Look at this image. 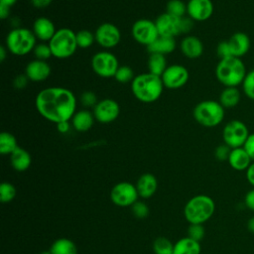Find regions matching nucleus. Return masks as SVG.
Listing matches in <instances>:
<instances>
[{"label": "nucleus", "instance_id": "obj_1", "mask_svg": "<svg viewBox=\"0 0 254 254\" xmlns=\"http://www.w3.org/2000/svg\"><path fill=\"white\" fill-rule=\"evenodd\" d=\"M36 109L48 121L59 123L69 121L76 108V98L73 92L61 86L42 89L36 96Z\"/></svg>", "mask_w": 254, "mask_h": 254}, {"label": "nucleus", "instance_id": "obj_2", "mask_svg": "<svg viewBox=\"0 0 254 254\" xmlns=\"http://www.w3.org/2000/svg\"><path fill=\"white\" fill-rule=\"evenodd\" d=\"M164 87L161 76L150 72L135 75L131 82V91L133 95L143 103L157 101L162 95Z\"/></svg>", "mask_w": 254, "mask_h": 254}, {"label": "nucleus", "instance_id": "obj_3", "mask_svg": "<svg viewBox=\"0 0 254 254\" xmlns=\"http://www.w3.org/2000/svg\"><path fill=\"white\" fill-rule=\"evenodd\" d=\"M246 73L244 63L235 57L220 60L215 67V76L225 87H237L242 84Z\"/></svg>", "mask_w": 254, "mask_h": 254}, {"label": "nucleus", "instance_id": "obj_4", "mask_svg": "<svg viewBox=\"0 0 254 254\" xmlns=\"http://www.w3.org/2000/svg\"><path fill=\"white\" fill-rule=\"evenodd\" d=\"M214 211V200L206 194L192 196L184 207V215L190 224H203L213 215Z\"/></svg>", "mask_w": 254, "mask_h": 254}, {"label": "nucleus", "instance_id": "obj_5", "mask_svg": "<svg viewBox=\"0 0 254 254\" xmlns=\"http://www.w3.org/2000/svg\"><path fill=\"white\" fill-rule=\"evenodd\" d=\"M36 40L32 30L27 28H14L6 37V48L15 56H26L34 51Z\"/></svg>", "mask_w": 254, "mask_h": 254}, {"label": "nucleus", "instance_id": "obj_6", "mask_svg": "<svg viewBox=\"0 0 254 254\" xmlns=\"http://www.w3.org/2000/svg\"><path fill=\"white\" fill-rule=\"evenodd\" d=\"M194 120L203 127H215L219 125L225 114L224 107L215 100H203L198 102L193 108Z\"/></svg>", "mask_w": 254, "mask_h": 254}, {"label": "nucleus", "instance_id": "obj_7", "mask_svg": "<svg viewBox=\"0 0 254 254\" xmlns=\"http://www.w3.org/2000/svg\"><path fill=\"white\" fill-rule=\"evenodd\" d=\"M155 23L160 36L173 38L189 33L193 26V20L190 17H176L167 12L161 14Z\"/></svg>", "mask_w": 254, "mask_h": 254}, {"label": "nucleus", "instance_id": "obj_8", "mask_svg": "<svg viewBox=\"0 0 254 254\" xmlns=\"http://www.w3.org/2000/svg\"><path fill=\"white\" fill-rule=\"evenodd\" d=\"M53 57L57 59H67L71 57L77 47L75 33L68 28L57 30L54 37L49 42Z\"/></svg>", "mask_w": 254, "mask_h": 254}, {"label": "nucleus", "instance_id": "obj_9", "mask_svg": "<svg viewBox=\"0 0 254 254\" xmlns=\"http://www.w3.org/2000/svg\"><path fill=\"white\" fill-rule=\"evenodd\" d=\"M249 131L244 122L241 120H230L228 121L222 130V139L224 144H226L231 149L243 147L248 136Z\"/></svg>", "mask_w": 254, "mask_h": 254}, {"label": "nucleus", "instance_id": "obj_10", "mask_svg": "<svg viewBox=\"0 0 254 254\" xmlns=\"http://www.w3.org/2000/svg\"><path fill=\"white\" fill-rule=\"evenodd\" d=\"M117 58L110 52H98L91 59L92 70L100 77H114L119 67Z\"/></svg>", "mask_w": 254, "mask_h": 254}, {"label": "nucleus", "instance_id": "obj_11", "mask_svg": "<svg viewBox=\"0 0 254 254\" xmlns=\"http://www.w3.org/2000/svg\"><path fill=\"white\" fill-rule=\"evenodd\" d=\"M138 191L136 186L129 182H120L116 184L110 191L111 201L121 207L132 206L138 200Z\"/></svg>", "mask_w": 254, "mask_h": 254}, {"label": "nucleus", "instance_id": "obj_12", "mask_svg": "<svg viewBox=\"0 0 254 254\" xmlns=\"http://www.w3.org/2000/svg\"><path fill=\"white\" fill-rule=\"evenodd\" d=\"M131 34L137 43L146 47L152 44L159 37L156 23L149 19L137 20L132 26Z\"/></svg>", "mask_w": 254, "mask_h": 254}, {"label": "nucleus", "instance_id": "obj_13", "mask_svg": "<svg viewBox=\"0 0 254 254\" xmlns=\"http://www.w3.org/2000/svg\"><path fill=\"white\" fill-rule=\"evenodd\" d=\"M95 42L104 49L116 47L121 40L119 28L112 23H103L99 25L94 33Z\"/></svg>", "mask_w": 254, "mask_h": 254}, {"label": "nucleus", "instance_id": "obj_14", "mask_svg": "<svg viewBox=\"0 0 254 254\" xmlns=\"http://www.w3.org/2000/svg\"><path fill=\"white\" fill-rule=\"evenodd\" d=\"M189 70L182 64L169 65L161 75L163 84L170 89L183 87L189 80Z\"/></svg>", "mask_w": 254, "mask_h": 254}, {"label": "nucleus", "instance_id": "obj_15", "mask_svg": "<svg viewBox=\"0 0 254 254\" xmlns=\"http://www.w3.org/2000/svg\"><path fill=\"white\" fill-rule=\"evenodd\" d=\"M120 114V106L117 101L111 98H104L97 102L93 107V115L96 121L107 124L118 118Z\"/></svg>", "mask_w": 254, "mask_h": 254}, {"label": "nucleus", "instance_id": "obj_16", "mask_svg": "<svg viewBox=\"0 0 254 254\" xmlns=\"http://www.w3.org/2000/svg\"><path fill=\"white\" fill-rule=\"evenodd\" d=\"M213 3L211 0H189L187 13L193 21H206L213 14Z\"/></svg>", "mask_w": 254, "mask_h": 254}, {"label": "nucleus", "instance_id": "obj_17", "mask_svg": "<svg viewBox=\"0 0 254 254\" xmlns=\"http://www.w3.org/2000/svg\"><path fill=\"white\" fill-rule=\"evenodd\" d=\"M25 74L29 80L38 82L47 79L51 74V66L46 61L34 60L31 61L25 68Z\"/></svg>", "mask_w": 254, "mask_h": 254}, {"label": "nucleus", "instance_id": "obj_18", "mask_svg": "<svg viewBox=\"0 0 254 254\" xmlns=\"http://www.w3.org/2000/svg\"><path fill=\"white\" fill-rule=\"evenodd\" d=\"M227 42L231 51V55L235 58H241L245 56L251 47V41L249 36L243 32L234 33L227 40Z\"/></svg>", "mask_w": 254, "mask_h": 254}, {"label": "nucleus", "instance_id": "obj_19", "mask_svg": "<svg viewBox=\"0 0 254 254\" xmlns=\"http://www.w3.org/2000/svg\"><path fill=\"white\" fill-rule=\"evenodd\" d=\"M32 31L35 37L42 42H50L57 32L55 24L47 17H39L34 21Z\"/></svg>", "mask_w": 254, "mask_h": 254}, {"label": "nucleus", "instance_id": "obj_20", "mask_svg": "<svg viewBox=\"0 0 254 254\" xmlns=\"http://www.w3.org/2000/svg\"><path fill=\"white\" fill-rule=\"evenodd\" d=\"M136 189L139 196L142 198H149L156 192L158 189V181L153 174H143L139 177L136 183Z\"/></svg>", "mask_w": 254, "mask_h": 254}, {"label": "nucleus", "instance_id": "obj_21", "mask_svg": "<svg viewBox=\"0 0 254 254\" xmlns=\"http://www.w3.org/2000/svg\"><path fill=\"white\" fill-rule=\"evenodd\" d=\"M181 52L189 59H197L203 53V44L195 36L185 37L180 44Z\"/></svg>", "mask_w": 254, "mask_h": 254}, {"label": "nucleus", "instance_id": "obj_22", "mask_svg": "<svg viewBox=\"0 0 254 254\" xmlns=\"http://www.w3.org/2000/svg\"><path fill=\"white\" fill-rule=\"evenodd\" d=\"M227 162L233 170L241 172L246 171L253 161L251 160L246 150L243 147H239L231 149Z\"/></svg>", "mask_w": 254, "mask_h": 254}, {"label": "nucleus", "instance_id": "obj_23", "mask_svg": "<svg viewBox=\"0 0 254 254\" xmlns=\"http://www.w3.org/2000/svg\"><path fill=\"white\" fill-rule=\"evenodd\" d=\"M176 49V40L173 37L160 36L147 47V50L150 54H160V55H169L173 53Z\"/></svg>", "mask_w": 254, "mask_h": 254}, {"label": "nucleus", "instance_id": "obj_24", "mask_svg": "<svg viewBox=\"0 0 254 254\" xmlns=\"http://www.w3.org/2000/svg\"><path fill=\"white\" fill-rule=\"evenodd\" d=\"M94 115L93 112H90L87 109H82L79 111H76L72 118L70 119L71 121V126L73 127L74 130L77 132H86L88 131L93 123H94Z\"/></svg>", "mask_w": 254, "mask_h": 254}, {"label": "nucleus", "instance_id": "obj_25", "mask_svg": "<svg viewBox=\"0 0 254 254\" xmlns=\"http://www.w3.org/2000/svg\"><path fill=\"white\" fill-rule=\"evenodd\" d=\"M10 162L14 170L18 172H24L30 168L32 163V158L30 153L27 150L21 147H18L10 155Z\"/></svg>", "mask_w": 254, "mask_h": 254}, {"label": "nucleus", "instance_id": "obj_26", "mask_svg": "<svg viewBox=\"0 0 254 254\" xmlns=\"http://www.w3.org/2000/svg\"><path fill=\"white\" fill-rule=\"evenodd\" d=\"M201 247L198 241L189 236L179 239L174 244V254H200Z\"/></svg>", "mask_w": 254, "mask_h": 254}, {"label": "nucleus", "instance_id": "obj_27", "mask_svg": "<svg viewBox=\"0 0 254 254\" xmlns=\"http://www.w3.org/2000/svg\"><path fill=\"white\" fill-rule=\"evenodd\" d=\"M241 99V93L237 87H225L219 95V103L224 109H230L235 107Z\"/></svg>", "mask_w": 254, "mask_h": 254}, {"label": "nucleus", "instance_id": "obj_28", "mask_svg": "<svg viewBox=\"0 0 254 254\" xmlns=\"http://www.w3.org/2000/svg\"><path fill=\"white\" fill-rule=\"evenodd\" d=\"M147 65L149 70L148 72L158 76H161L166 70V68L169 66L166 60V56L160 54H150Z\"/></svg>", "mask_w": 254, "mask_h": 254}, {"label": "nucleus", "instance_id": "obj_29", "mask_svg": "<svg viewBox=\"0 0 254 254\" xmlns=\"http://www.w3.org/2000/svg\"><path fill=\"white\" fill-rule=\"evenodd\" d=\"M50 251L52 254H77V247L68 238H59L54 241Z\"/></svg>", "mask_w": 254, "mask_h": 254}, {"label": "nucleus", "instance_id": "obj_30", "mask_svg": "<svg viewBox=\"0 0 254 254\" xmlns=\"http://www.w3.org/2000/svg\"><path fill=\"white\" fill-rule=\"evenodd\" d=\"M18 147L17 139L13 134L5 131L0 134V153L2 155H11Z\"/></svg>", "mask_w": 254, "mask_h": 254}, {"label": "nucleus", "instance_id": "obj_31", "mask_svg": "<svg viewBox=\"0 0 254 254\" xmlns=\"http://www.w3.org/2000/svg\"><path fill=\"white\" fill-rule=\"evenodd\" d=\"M155 254H174V244L166 237H158L153 243Z\"/></svg>", "mask_w": 254, "mask_h": 254}, {"label": "nucleus", "instance_id": "obj_32", "mask_svg": "<svg viewBox=\"0 0 254 254\" xmlns=\"http://www.w3.org/2000/svg\"><path fill=\"white\" fill-rule=\"evenodd\" d=\"M77 47L81 49H87L91 47L95 42V35L88 30H80L75 33Z\"/></svg>", "mask_w": 254, "mask_h": 254}, {"label": "nucleus", "instance_id": "obj_33", "mask_svg": "<svg viewBox=\"0 0 254 254\" xmlns=\"http://www.w3.org/2000/svg\"><path fill=\"white\" fill-rule=\"evenodd\" d=\"M167 13L176 17H185L187 13V4L182 0H170L166 6Z\"/></svg>", "mask_w": 254, "mask_h": 254}, {"label": "nucleus", "instance_id": "obj_34", "mask_svg": "<svg viewBox=\"0 0 254 254\" xmlns=\"http://www.w3.org/2000/svg\"><path fill=\"white\" fill-rule=\"evenodd\" d=\"M134 77H135L134 71L128 65H120L114 75V78L116 79V81H118L120 83L132 82Z\"/></svg>", "mask_w": 254, "mask_h": 254}, {"label": "nucleus", "instance_id": "obj_35", "mask_svg": "<svg viewBox=\"0 0 254 254\" xmlns=\"http://www.w3.org/2000/svg\"><path fill=\"white\" fill-rule=\"evenodd\" d=\"M16 188L8 182H4L0 186V200L3 203L10 202L16 196Z\"/></svg>", "mask_w": 254, "mask_h": 254}, {"label": "nucleus", "instance_id": "obj_36", "mask_svg": "<svg viewBox=\"0 0 254 254\" xmlns=\"http://www.w3.org/2000/svg\"><path fill=\"white\" fill-rule=\"evenodd\" d=\"M242 90L251 100H254V69L246 73L242 81Z\"/></svg>", "mask_w": 254, "mask_h": 254}, {"label": "nucleus", "instance_id": "obj_37", "mask_svg": "<svg viewBox=\"0 0 254 254\" xmlns=\"http://www.w3.org/2000/svg\"><path fill=\"white\" fill-rule=\"evenodd\" d=\"M33 53H34L35 58L37 60H41V61H46L47 62L48 59L53 57L49 44H45V43L36 45Z\"/></svg>", "mask_w": 254, "mask_h": 254}, {"label": "nucleus", "instance_id": "obj_38", "mask_svg": "<svg viewBox=\"0 0 254 254\" xmlns=\"http://www.w3.org/2000/svg\"><path fill=\"white\" fill-rule=\"evenodd\" d=\"M205 234V230L202 224H196V223H192L190 224L189 228H188V236L195 241H200L203 239Z\"/></svg>", "mask_w": 254, "mask_h": 254}, {"label": "nucleus", "instance_id": "obj_39", "mask_svg": "<svg viewBox=\"0 0 254 254\" xmlns=\"http://www.w3.org/2000/svg\"><path fill=\"white\" fill-rule=\"evenodd\" d=\"M132 213L134 214L135 217L137 218H145L149 215V207L144 201L137 200L132 206H131Z\"/></svg>", "mask_w": 254, "mask_h": 254}, {"label": "nucleus", "instance_id": "obj_40", "mask_svg": "<svg viewBox=\"0 0 254 254\" xmlns=\"http://www.w3.org/2000/svg\"><path fill=\"white\" fill-rule=\"evenodd\" d=\"M80 103L83 107H94L97 104V96L92 91H84L80 95Z\"/></svg>", "mask_w": 254, "mask_h": 254}, {"label": "nucleus", "instance_id": "obj_41", "mask_svg": "<svg viewBox=\"0 0 254 254\" xmlns=\"http://www.w3.org/2000/svg\"><path fill=\"white\" fill-rule=\"evenodd\" d=\"M231 152V148L228 147L226 144H221L217 146L214 150V156L218 161H227L229 154Z\"/></svg>", "mask_w": 254, "mask_h": 254}, {"label": "nucleus", "instance_id": "obj_42", "mask_svg": "<svg viewBox=\"0 0 254 254\" xmlns=\"http://www.w3.org/2000/svg\"><path fill=\"white\" fill-rule=\"evenodd\" d=\"M216 54H217V56L220 58V60L226 59V58H229V57H232L231 51H230V48H229V45H228V42H227V41H222V42H220V43L217 45Z\"/></svg>", "mask_w": 254, "mask_h": 254}, {"label": "nucleus", "instance_id": "obj_43", "mask_svg": "<svg viewBox=\"0 0 254 254\" xmlns=\"http://www.w3.org/2000/svg\"><path fill=\"white\" fill-rule=\"evenodd\" d=\"M29 81L28 76L25 73H21L16 75V77L13 79V86L16 89H23L27 86Z\"/></svg>", "mask_w": 254, "mask_h": 254}, {"label": "nucleus", "instance_id": "obj_44", "mask_svg": "<svg viewBox=\"0 0 254 254\" xmlns=\"http://www.w3.org/2000/svg\"><path fill=\"white\" fill-rule=\"evenodd\" d=\"M243 148L246 150L251 160L254 162V133H250Z\"/></svg>", "mask_w": 254, "mask_h": 254}, {"label": "nucleus", "instance_id": "obj_45", "mask_svg": "<svg viewBox=\"0 0 254 254\" xmlns=\"http://www.w3.org/2000/svg\"><path fill=\"white\" fill-rule=\"evenodd\" d=\"M244 203L248 209L254 211V188L246 192L244 197Z\"/></svg>", "mask_w": 254, "mask_h": 254}, {"label": "nucleus", "instance_id": "obj_46", "mask_svg": "<svg viewBox=\"0 0 254 254\" xmlns=\"http://www.w3.org/2000/svg\"><path fill=\"white\" fill-rule=\"evenodd\" d=\"M70 127H71V124L69 123V121H63V122L57 123V129L62 134L67 133L70 130Z\"/></svg>", "mask_w": 254, "mask_h": 254}, {"label": "nucleus", "instance_id": "obj_47", "mask_svg": "<svg viewBox=\"0 0 254 254\" xmlns=\"http://www.w3.org/2000/svg\"><path fill=\"white\" fill-rule=\"evenodd\" d=\"M31 4L38 9H43L51 5L53 0H30Z\"/></svg>", "mask_w": 254, "mask_h": 254}, {"label": "nucleus", "instance_id": "obj_48", "mask_svg": "<svg viewBox=\"0 0 254 254\" xmlns=\"http://www.w3.org/2000/svg\"><path fill=\"white\" fill-rule=\"evenodd\" d=\"M246 180L254 188V162H252L246 170Z\"/></svg>", "mask_w": 254, "mask_h": 254}, {"label": "nucleus", "instance_id": "obj_49", "mask_svg": "<svg viewBox=\"0 0 254 254\" xmlns=\"http://www.w3.org/2000/svg\"><path fill=\"white\" fill-rule=\"evenodd\" d=\"M10 8L11 7L0 3V18L2 20H5L6 18L9 17V15H10Z\"/></svg>", "mask_w": 254, "mask_h": 254}, {"label": "nucleus", "instance_id": "obj_50", "mask_svg": "<svg viewBox=\"0 0 254 254\" xmlns=\"http://www.w3.org/2000/svg\"><path fill=\"white\" fill-rule=\"evenodd\" d=\"M247 229L249 230V232L254 234V216L250 217L247 221Z\"/></svg>", "mask_w": 254, "mask_h": 254}, {"label": "nucleus", "instance_id": "obj_51", "mask_svg": "<svg viewBox=\"0 0 254 254\" xmlns=\"http://www.w3.org/2000/svg\"><path fill=\"white\" fill-rule=\"evenodd\" d=\"M7 53H8L7 48L4 47V46H1V48H0V61H1V62H4V61H5V58H6Z\"/></svg>", "mask_w": 254, "mask_h": 254}, {"label": "nucleus", "instance_id": "obj_52", "mask_svg": "<svg viewBox=\"0 0 254 254\" xmlns=\"http://www.w3.org/2000/svg\"><path fill=\"white\" fill-rule=\"evenodd\" d=\"M18 0H0V3L1 4H4V5H7L9 7H12L14 4H16Z\"/></svg>", "mask_w": 254, "mask_h": 254}, {"label": "nucleus", "instance_id": "obj_53", "mask_svg": "<svg viewBox=\"0 0 254 254\" xmlns=\"http://www.w3.org/2000/svg\"><path fill=\"white\" fill-rule=\"evenodd\" d=\"M40 254H52V253H51V251L49 250V251H43V252H41Z\"/></svg>", "mask_w": 254, "mask_h": 254}]
</instances>
